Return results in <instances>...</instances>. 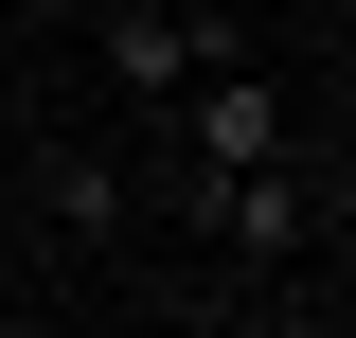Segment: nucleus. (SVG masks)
Instances as JSON below:
<instances>
[{
    "label": "nucleus",
    "instance_id": "f257e3e1",
    "mask_svg": "<svg viewBox=\"0 0 356 338\" xmlns=\"http://www.w3.org/2000/svg\"><path fill=\"white\" fill-rule=\"evenodd\" d=\"M214 54H232V18H178V0H125V18H107V89H125L143 125H161V107L214 72Z\"/></svg>",
    "mask_w": 356,
    "mask_h": 338
},
{
    "label": "nucleus",
    "instance_id": "f03ea898",
    "mask_svg": "<svg viewBox=\"0 0 356 338\" xmlns=\"http://www.w3.org/2000/svg\"><path fill=\"white\" fill-rule=\"evenodd\" d=\"M36 214H54V232H125L143 178H125V161H89V143H36Z\"/></svg>",
    "mask_w": 356,
    "mask_h": 338
},
{
    "label": "nucleus",
    "instance_id": "7ed1b4c3",
    "mask_svg": "<svg viewBox=\"0 0 356 338\" xmlns=\"http://www.w3.org/2000/svg\"><path fill=\"white\" fill-rule=\"evenodd\" d=\"M178 18H232V0H178Z\"/></svg>",
    "mask_w": 356,
    "mask_h": 338
}]
</instances>
